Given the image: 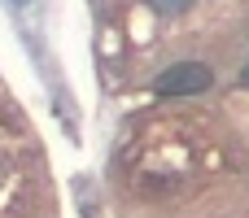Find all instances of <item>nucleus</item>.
<instances>
[{
    "mask_svg": "<svg viewBox=\"0 0 249 218\" xmlns=\"http://www.w3.org/2000/svg\"><path fill=\"white\" fill-rule=\"evenodd\" d=\"M214 83V70L210 66H201V61H179V66H171V70H162L158 79H153V92L158 96H197V92H206Z\"/></svg>",
    "mask_w": 249,
    "mask_h": 218,
    "instance_id": "1",
    "label": "nucleus"
},
{
    "mask_svg": "<svg viewBox=\"0 0 249 218\" xmlns=\"http://www.w3.org/2000/svg\"><path fill=\"white\" fill-rule=\"evenodd\" d=\"M188 4H193V0H153V9H158V13H184Z\"/></svg>",
    "mask_w": 249,
    "mask_h": 218,
    "instance_id": "2",
    "label": "nucleus"
},
{
    "mask_svg": "<svg viewBox=\"0 0 249 218\" xmlns=\"http://www.w3.org/2000/svg\"><path fill=\"white\" fill-rule=\"evenodd\" d=\"M241 83H245V87H249V66H245V74H241Z\"/></svg>",
    "mask_w": 249,
    "mask_h": 218,
    "instance_id": "3",
    "label": "nucleus"
}]
</instances>
